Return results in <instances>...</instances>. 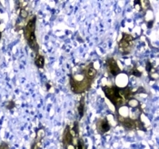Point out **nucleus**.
<instances>
[{
	"label": "nucleus",
	"instance_id": "obj_1",
	"mask_svg": "<svg viewBox=\"0 0 159 149\" xmlns=\"http://www.w3.org/2000/svg\"><path fill=\"white\" fill-rule=\"evenodd\" d=\"M102 89H103V91H104L106 96L115 105V107H119L121 105H123L125 103V99L122 98V97L119 96L118 87H116V86H113V87L103 86Z\"/></svg>",
	"mask_w": 159,
	"mask_h": 149
},
{
	"label": "nucleus",
	"instance_id": "obj_23",
	"mask_svg": "<svg viewBox=\"0 0 159 149\" xmlns=\"http://www.w3.org/2000/svg\"><path fill=\"white\" fill-rule=\"evenodd\" d=\"M0 38H1V32H0Z\"/></svg>",
	"mask_w": 159,
	"mask_h": 149
},
{
	"label": "nucleus",
	"instance_id": "obj_13",
	"mask_svg": "<svg viewBox=\"0 0 159 149\" xmlns=\"http://www.w3.org/2000/svg\"><path fill=\"white\" fill-rule=\"evenodd\" d=\"M130 74H133V76H141V73H140V72L138 71V69H137L135 67H134V68L132 69V71L130 72Z\"/></svg>",
	"mask_w": 159,
	"mask_h": 149
},
{
	"label": "nucleus",
	"instance_id": "obj_9",
	"mask_svg": "<svg viewBox=\"0 0 159 149\" xmlns=\"http://www.w3.org/2000/svg\"><path fill=\"white\" fill-rule=\"evenodd\" d=\"M127 105L129 106H131V107H133V108H135V107H138L139 106V102L138 100H137L135 98H130L128 101H127Z\"/></svg>",
	"mask_w": 159,
	"mask_h": 149
},
{
	"label": "nucleus",
	"instance_id": "obj_8",
	"mask_svg": "<svg viewBox=\"0 0 159 149\" xmlns=\"http://www.w3.org/2000/svg\"><path fill=\"white\" fill-rule=\"evenodd\" d=\"M77 109H78L79 116H80V117H83L84 112H85V102H84V98H82V99L80 100V102H79Z\"/></svg>",
	"mask_w": 159,
	"mask_h": 149
},
{
	"label": "nucleus",
	"instance_id": "obj_14",
	"mask_svg": "<svg viewBox=\"0 0 159 149\" xmlns=\"http://www.w3.org/2000/svg\"><path fill=\"white\" fill-rule=\"evenodd\" d=\"M20 16H21V17L23 18V19H25V18H26L27 16H28V13H27V11L25 10V9H21L20 10Z\"/></svg>",
	"mask_w": 159,
	"mask_h": 149
},
{
	"label": "nucleus",
	"instance_id": "obj_7",
	"mask_svg": "<svg viewBox=\"0 0 159 149\" xmlns=\"http://www.w3.org/2000/svg\"><path fill=\"white\" fill-rule=\"evenodd\" d=\"M35 64L37 67H39V68L43 67L45 65V58L43 55H37L35 60Z\"/></svg>",
	"mask_w": 159,
	"mask_h": 149
},
{
	"label": "nucleus",
	"instance_id": "obj_18",
	"mask_svg": "<svg viewBox=\"0 0 159 149\" xmlns=\"http://www.w3.org/2000/svg\"><path fill=\"white\" fill-rule=\"evenodd\" d=\"M151 69H153V67H152L151 63H150V62H147V63H146V70H147L148 72H150Z\"/></svg>",
	"mask_w": 159,
	"mask_h": 149
},
{
	"label": "nucleus",
	"instance_id": "obj_2",
	"mask_svg": "<svg viewBox=\"0 0 159 149\" xmlns=\"http://www.w3.org/2000/svg\"><path fill=\"white\" fill-rule=\"evenodd\" d=\"M106 66L107 69H108V72L112 74V76H116L117 74L121 72L119 67L116 64V61L114 58H108L106 60Z\"/></svg>",
	"mask_w": 159,
	"mask_h": 149
},
{
	"label": "nucleus",
	"instance_id": "obj_6",
	"mask_svg": "<svg viewBox=\"0 0 159 149\" xmlns=\"http://www.w3.org/2000/svg\"><path fill=\"white\" fill-rule=\"evenodd\" d=\"M96 76V70L93 67V65H90V67L86 69L85 71V78H86L87 80H89L90 82L93 81V79H94Z\"/></svg>",
	"mask_w": 159,
	"mask_h": 149
},
{
	"label": "nucleus",
	"instance_id": "obj_17",
	"mask_svg": "<svg viewBox=\"0 0 159 149\" xmlns=\"http://www.w3.org/2000/svg\"><path fill=\"white\" fill-rule=\"evenodd\" d=\"M72 129L78 134V123L77 122H75V125H74V127Z\"/></svg>",
	"mask_w": 159,
	"mask_h": 149
},
{
	"label": "nucleus",
	"instance_id": "obj_16",
	"mask_svg": "<svg viewBox=\"0 0 159 149\" xmlns=\"http://www.w3.org/2000/svg\"><path fill=\"white\" fill-rule=\"evenodd\" d=\"M18 3H20L19 4V6H20V10L21 9H25V7L27 6V1H18Z\"/></svg>",
	"mask_w": 159,
	"mask_h": 149
},
{
	"label": "nucleus",
	"instance_id": "obj_15",
	"mask_svg": "<svg viewBox=\"0 0 159 149\" xmlns=\"http://www.w3.org/2000/svg\"><path fill=\"white\" fill-rule=\"evenodd\" d=\"M6 106H7V108H8V109H12L13 107H15V102H14V101H9L6 104Z\"/></svg>",
	"mask_w": 159,
	"mask_h": 149
},
{
	"label": "nucleus",
	"instance_id": "obj_12",
	"mask_svg": "<svg viewBox=\"0 0 159 149\" xmlns=\"http://www.w3.org/2000/svg\"><path fill=\"white\" fill-rule=\"evenodd\" d=\"M42 147V143L41 141H36L34 143V145L32 146V149H41Z\"/></svg>",
	"mask_w": 159,
	"mask_h": 149
},
{
	"label": "nucleus",
	"instance_id": "obj_19",
	"mask_svg": "<svg viewBox=\"0 0 159 149\" xmlns=\"http://www.w3.org/2000/svg\"><path fill=\"white\" fill-rule=\"evenodd\" d=\"M0 149H9V147L6 143H3L2 145L0 146Z\"/></svg>",
	"mask_w": 159,
	"mask_h": 149
},
{
	"label": "nucleus",
	"instance_id": "obj_11",
	"mask_svg": "<svg viewBox=\"0 0 159 149\" xmlns=\"http://www.w3.org/2000/svg\"><path fill=\"white\" fill-rule=\"evenodd\" d=\"M45 136V132L43 129H39L38 132H37V134H36V141H41L42 138L44 137Z\"/></svg>",
	"mask_w": 159,
	"mask_h": 149
},
{
	"label": "nucleus",
	"instance_id": "obj_21",
	"mask_svg": "<svg viewBox=\"0 0 159 149\" xmlns=\"http://www.w3.org/2000/svg\"><path fill=\"white\" fill-rule=\"evenodd\" d=\"M152 23H153V21H151L150 23H149V24H148V27H151V25H152Z\"/></svg>",
	"mask_w": 159,
	"mask_h": 149
},
{
	"label": "nucleus",
	"instance_id": "obj_3",
	"mask_svg": "<svg viewBox=\"0 0 159 149\" xmlns=\"http://www.w3.org/2000/svg\"><path fill=\"white\" fill-rule=\"evenodd\" d=\"M36 16H33L31 19L27 22V24L24 29V34H25V37L26 39L27 40L29 38V36L35 33V28H36Z\"/></svg>",
	"mask_w": 159,
	"mask_h": 149
},
{
	"label": "nucleus",
	"instance_id": "obj_4",
	"mask_svg": "<svg viewBox=\"0 0 159 149\" xmlns=\"http://www.w3.org/2000/svg\"><path fill=\"white\" fill-rule=\"evenodd\" d=\"M97 130L100 134L106 133L107 131H109L110 129V125L106 118L105 119H99L96 123Z\"/></svg>",
	"mask_w": 159,
	"mask_h": 149
},
{
	"label": "nucleus",
	"instance_id": "obj_10",
	"mask_svg": "<svg viewBox=\"0 0 159 149\" xmlns=\"http://www.w3.org/2000/svg\"><path fill=\"white\" fill-rule=\"evenodd\" d=\"M122 39L125 40L127 43H128L130 45L133 44V42H134V37L129 34H123V38Z\"/></svg>",
	"mask_w": 159,
	"mask_h": 149
},
{
	"label": "nucleus",
	"instance_id": "obj_22",
	"mask_svg": "<svg viewBox=\"0 0 159 149\" xmlns=\"http://www.w3.org/2000/svg\"><path fill=\"white\" fill-rule=\"evenodd\" d=\"M50 88V83H48V90H49Z\"/></svg>",
	"mask_w": 159,
	"mask_h": 149
},
{
	"label": "nucleus",
	"instance_id": "obj_20",
	"mask_svg": "<svg viewBox=\"0 0 159 149\" xmlns=\"http://www.w3.org/2000/svg\"><path fill=\"white\" fill-rule=\"evenodd\" d=\"M65 149H76V147H75L73 145H69V146H67V147H65Z\"/></svg>",
	"mask_w": 159,
	"mask_h": 149
},
{
	"label": "nucleus",
	"instance_id": "obj_5",
	"mask_svg": "<svg viewBox=\"0 0 159 149\" xmlns=\"http://www.w3.org/2000/svg\"><path fill=\"white\" fill-rule=\"evenodd\" d=\"M63 143L65 148L69 145H73V136L69 132V127H67L64 131V136H63Z\"/></svg>",
	"mask_w": 159,
	"mask_h": 149
}]
</instances>
